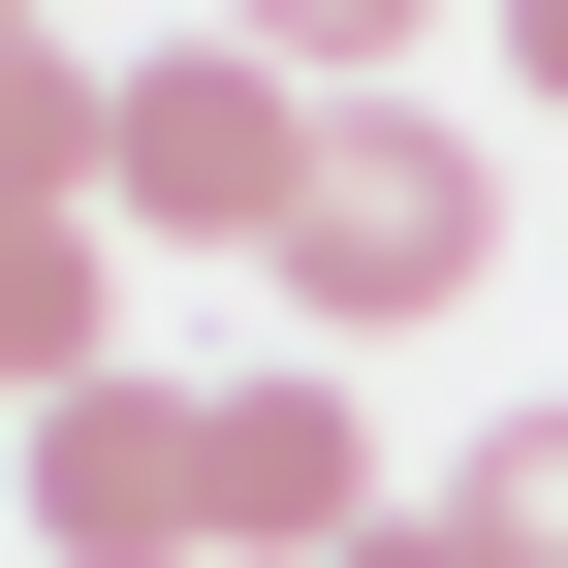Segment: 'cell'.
Listing matches in <instances>:
<instances>
[{
	"label": "cell",
	"instance_id": "obj_1",
	"mask_svg": "<svg viewBox=\"0 0 568 568\" xmlns=\"http://www.w3.org/2000/svg\"><path fill=\"white\" fill-rule=\"evenodd\" d=\"M474 253H506V159H474L443 95H316V190H284V284H316V347H410Z\"/></svg>",
	"mask_w": 568,
	"mask_h": 568
},
{
	"label": "cell",
	"instance_id": "obj_2",
	"mask_svg": "<svg viewBox=\"0 0 568 568\" xmlns=\"http://www.w3.org/2000/svg\"><path fill=\"white\" fill-rule=\"evenodd\" d=\"M284 190H316V95H284L253 32H159L126 63V126H95V222L126 253H284Z\"/></svg>",
	"mask_w": 568,
	"mask_h": 568
},
{
	"label": "cell",
	"instance_id": "obj_3",
	"mask_svg": "<svg viewBox=\"0 0 568 568\" xmlns=\"http://www.w3.org/2000/svg\"><path fill=\"white\" fill-rule=\"evenodd\" d=\"M32 537L63 568H190L222 537V379H63L32 410Z\"/></svg>",
	"mask_w": 568,
	"mask_h": 568
},
{
	"label": "cell",
	"instance_id": "obj_4",
	"mask_svg": "<svg viewBox=\"0 0 568 568\" xmlns=\"http://www.w3.org/2000/svg\"><path fill=\"white\" fill-rule=\"evenodd\" d=\"M222 537H253V568H347V537H379V410H347L316 347L222 379Z\"/></svg>",
	"mask_w": 568,
	"mask_h": 568
},
{
	"label": "cell",
	"instance_id": "obj_5",
	"mask_svg": "<svg viewBox=\"0 0 568 568\" xmlns=\"http://www.w3.org/2000/svg\"><path fill=\"white\" fill-rule=\"evenodd\" d=\"M0 379H126V253H95V190H32V222H0Z\"/></svg>",
	"mask_w": 568,
	"mask_h": 568
},
{
	"label": "cell",
	"instance_id": "obj_6",
	"mask_svg": "<svg viewBox=\"0 0 568 568\" xmlns=\"http://www.w3.org/2000/svg\"><path fill=\"white\" fill-rule=\"evenodd\" d=\"M443 537H474V568H568V410H506V443L443 474Z\"/></svg>",
	"mask_w": 568,
	"mask_h": 568
},
{
	"label": "cell",
	"instance_id": "obj_7",
	"mask_svg": "<svg viewBox=\"0 0 568 568\" xmlns=\"http://www.w3.org/2000/svg\"><path fill=\"white\" fill-rule=\"evenodd\" d=\"M222 32L284 63V95H347V63H379V32H410V0H222Z\"/></svg>",
	"mask_w": 568,
	"mask_h": 568
},
{
	"label": "cell",
	"instance_id": "obj_8",
	"mask_svg": "<svg viewBox=\"0 0 568 568\" xmlns=\"http://www.w3.org/2000/svg\"><path fill=\"white\" fill-rule=\"evenodd\" d=\"M347 568H474V537H443V506H379V537H347Z\"/></svg>",
	"mask_w": 568,
	"mask_h": 568
},
{
	"label": "cell",
	"instance_id": "obj_9",
	"mask_svg": "<svg viewBox=\"0 0 568 568\" xmlns=\"http://www.w3.org/2000/svg\"><path fill=\"white\" fill-rule=\"evenodd\" d=\"M506 63H537V126H568V0H506Z\"/></svg>",
	"mask_w": 568,
	"mask_h": 568
}]
</instances>
